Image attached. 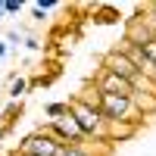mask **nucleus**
I'll return each instance as SVG.
<instances>
[{
    "label": "nucleus",
    "instance_id": "nucleus-1",
    "mask_svg": "<svg viewBox=\"0 0 156 156\" xmlns=\"http://www.w3.org/2000/svg\"><path fill=\"white\" fill-rule=\"evenodd\" d=\"M69 115H72V122L78 125V131H81L87 140H103V119H100L97 106L72 97L69 100Z\"/></svg>",
    "mask_w": 156,
    "mask_h": 156
},
{
    "label": "nucleus",
    "instance_id": "nucleus-2",
    "mask_svg": "<svg viewBox=\"0 0 156 156\" xmlns=\"http://www.w3.org/2000/svg\"><path fill=\"white\" fill-rule=\"evenodd\" d=\"M100 119L103 122H140L134 115V106H131V97H119V94H100Z\"/></svg>",
    "mask_w": 156,
    "mask_h": 156
},
{
    "label": "nucleus",
    "instance_id": "nucleus-3",
    "mask_svg": "<svg viewBox=\"0 0 156 156\" xmlns=\"http://www.w3.org/2000/svg\"><path fill=\"white\" fill-rule=\"evenodd\" d=\"M62 150V144H56L47 131H34L25 140H19V153L16 156H56Z\"/></svg>",
    "mask_w": 156,
    "mask_h": 156
},
{
    "label": "nucleus",
    "instance_id": "nucleus-4",
    "mask_svg": "<svg viewBox=\"0 0 156 156\" xmlns=\"http://www.w3.org/2000/svg\"><path fill=\"white\" fill-rule=\"evenodd\" d=\"M100 62H103V69H106V72H112V75L125 78V81H128V78L134 75V66H131V59H128V56L122 53L119 47L106 50V53H103V59H100Z\"/></svg>",
    "mask_w": 156,
    "mask_h": 156
},
{
    "label": "nucleus",
    "instance_id": "nucleus-5",
    "mask_svg": "<svg viewBox=\"0 0 156 156\" xmlns=\"http://www.w3.org/2000/svg\"><path fill=\"white\" fill-rule=\"evenodd\" d=\"M94 87L100 90V94H119V97H131V84L125 81V78L112 75L106 69H100V75L94 78Z\"/></svg>",
    "mask_w": 156,
    "mask_h": 156
},
{
    "label": "nucleus",
    "instance_id": "nucleus-6",
    "mask_svg": "<svg viewBox=\"0 0 156 156\" xmlns=\"http://www.w3.org/2000/svg\"><path fill=\"white\" fill-rule=\"evenodd\" d=\"M140 122H103V140L106 144H115V140H128L137 134Z\"/></svg>",
    "mask_w": 156,
    "mask_h": 156
},
{
    "label": "nucleus",
    "instance_id": "nucleus-7",
    "mask_svg": "<svg viewBox=\"0 0 156 156\" xmlns=\"http://www.w3.org/2000/svg\"><path fill=\"white\" fill-rule=\"evenodd\" d=\"M131 106H134L137 119H150V115H156V97L153 94H137V90H131Z\"/></svg>",
    "mask_w": 156,
    "mask_h": 156
},
{
    "label": "nucleus",
    "instance_id": "nucleus-8",
    "mask_svg": "<svg viewBox=\"0 0 156 156\" xmlns=\"http://www.w3.org/2000/svg\"><path fill=\"white\" fill-rule=\"evenodd\" d=\"M44 115H47L50 122L66 119V115H69V103H47V106H44Z\"/></svg>",
    "mask_w": 156,
    "mask_h": 156
},
{
    "label": "nucleus",
    "instance_id": "nucleus-9",
    "mask_svg": "<svg viewBox=\"0 0 156 156\" xmlns=\"http://www.w3.org/2000/svg\"><path fill=\"white\" fill-rule=\"evenodd\" d=\"M25 90H28V81H25L22 75H16V78H12V84H9V94H6V97H9L12 103H19V97L25 94Z\"/></svg>",
    "mask_w": 156,
    "mask_h": 156
},
{
    "label": "nucleus",
    "instance_id": "nucleus-10",
    "mask_svg": "<svg viewBox=\"0 0 156 156\" xmlns=\"http://www.w3.org/2000/svg\"><path fill=\"white\" fill-rule=\"evenodd\" d=\"M22 12V0H3V16H16Z\"/></svg>",
    "mask_w": 156,
    "mask_h": 156
},
{
    "label": "nucleus",
    "instance_id": "nucleus-11",
    "mask_svg": "<svg viewBox=\"0 0 156 156\" xmlns=\"http://www.w3.org/2000/svg\"><path fill=\"white\" fill-rule=\"evenodd\" d=\"M56 156H90V153H87V150H84V144H81V147H62Z\"/></svg>",
    "mask_w": 156,
    "mask_h": 156
},
{
    "label": "nucleus",
    "instance_id": "nucleus-12",
    "mask_svg": "<svg viewBox=\"0 0 156 156\" xmlns=\"http://www.w3.org/2000/svg\"><path fill=\"white\" fill-rule=\"evenodd\" d=\"M31 19H34V22H44V19H47V12H44L41 6H31Z\"/></svg>",
    "mask_w": 156,
    "mask_h": 156
},
{
    "label": "nucleus",
    "instance_id": "nucleus-13",
    "mask_svg": "<svg viewBox=\"0 0 156 156\" xmlns=\"http://www.w3.org/2000/svg\"><path fill=\"white\" fill-rule=\"evenodd\" d=\"M6 41H9L12 47H19V44H22V34H19V31H6Z\"/></svg>",
    "mask_w": 156,
    "mask_h": 156
},
{
    "label": "nucleus",
    "instance_id": "nucleus-14",
    "mask_svg": "<svg viewBox=\"0 0 156 156\" xmlns=\"http://www.w3.org/2000/svg\"><path fill=\"white\" fill-rule=\"evenodd\" d=\"M25 47H28V50H41V41H37V37H28V41H25Z\"/></svg>",
    "mask_w": 156,
    "mask_h": 156
},
{
    "label": "nucleus",
    "instance_id": "nucleus-15",
    "mask_svg": "<svg viewBox=\"0 0 156 156\" xmlns=\"http://www.w3.org/2000/svg\"><path fill=\"white\" fill-rule=\"evenodd\" d=\"M6 56V44H0V59H3Z\"/></svg>",
    "mask_w": 156,
    "mask_h": 156
},
{
    "label": "nucleus",
    "instance_id": "nucleus-16",
    "mask_svg": "<svg viewBox=\"0 0 156 156\" xmlns=\"http://www.w3.org/2000/svg\"><path fill=\"white\" fill-rule=\"evenodd\" d=\"M0 137H3V131H0Z\"/></svg>",
    "mask_w": 156,
    "mask_h": 156
},
{
    "label": "nucleus",
    "instance_id": "nucleus-17",
    "mask_svg": "<svg viewBox=\"0 0 156 156\" xmlns=\"http://www.w3.org/2000/svg\"><path fill=\"white\" fill-rule=\"evenodd\" d=\"M153 41H156V37H153Z\"/></svg>",
    "mask_w": 156,
    "mask_h": 156
}]
</instances>
